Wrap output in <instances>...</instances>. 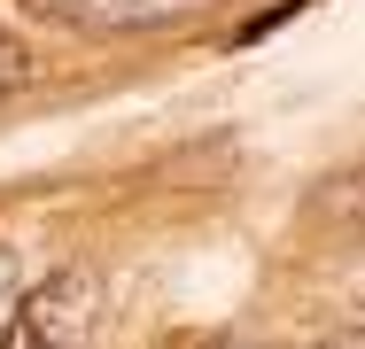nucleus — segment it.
Listing matches in <instances>:
<instances>
[{
    "mask_svg": "<svg viewBox=\"0 0 365 349\" xmlns=\"http://www.w3.org/2000/svg\"><path fill=\"white\" fill-rule=\"evenodd\" d=\"M8 78H24V55H8V47H0V85H8Z\"/></svg>",
    "mask_w": 365,
    "mask_h": 349,
    "instance_id": "5",
    "label": "nucleus"
},
{
    "mask_svg": "<svg viewBox=\"0 0 365 349\" xmlns=\"http://www.w3.org/2000/svg\"><path fill=\"white\" fill-rule=\"evenodd\" d=\"M93 318H101L93 279H86V272H55V279H39V287L16 303V318H8L0 349H86Z\"/></svg>",
    "mask_w": 365,
    "mask_h": 349,
    "instance_id": "1",
    "label": "nucleus"
},
{
    "mask_svg": "<svg viewBox=\"0 0 365 349\" xmlns=\"http://www.w3.org/2000/svg\"><path fill=\"white\" fill-rule=\"evenodd\" d=\"M16 303H24V295H16V249H0V326L16 318Z\"/></svg>",
    "mask_w": 365,
    "mask_h": 349,
    "instance_id": "4",
    "label": "nucleus"
},
{
    "mask_svg": "<svg viewBox=\"0 0 365 349\" xmlns=\"http://www.w3.org/2000/svg\"><path fill=\"white\" fill-rule=\"evenodd\" d=\"M39 8H55L63 24H93V31H140V24H171L210 0H39Z\"/></svg>",
    "mask_w": 365,
    "mask_h": 349,
    "instance_id": "2",
    "label": "nucleus"
},
{
    "mask_svg": "<svg viewBox=\"0 0 365 349\" xmlns=\"http://www.w3.org/2000/svg\"><path fill=\"white\" fill-rule=\"evenodd\" d=\"M334 349H365V334H350V342H334Z\"/></svg>",
    "mask_w": 365,
    "mask_h": 349,
    "instance_id": "6",
    "label": "nucleus"
},
{
    "mask_svg": "<svg viewBox=\"0 0 365 349\" xmlns=\"http://www.w3.org/2000/svg\"><path fill=\"white\" fill-rule=\"evenodd\" d=\"M327 209H334L342 225H365V163H358V171H342V179L327 187Z\"/></svg>",
    "mask_w": 365,
    "mask_h": 349,
    "instance_id": "3",
    "label": "nucleus"
}]
</instances>
